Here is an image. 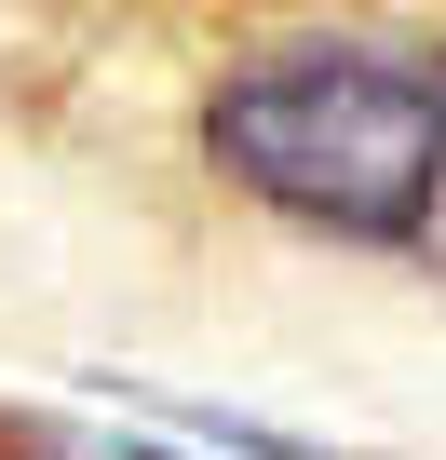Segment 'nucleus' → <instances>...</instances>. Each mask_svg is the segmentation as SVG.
<instances>
[{
	"label": "nucleus",
	"instance_id": "f257e3e1",
	"mask_svg": "<svg viewBox=\"0 0 446 460\" xmlns=\"http://www.w3.org/2000/svg\"><path fill=\"white\" fill-rule=\"evenodd\" d=\"M203 136L258 203L392 244L446 203V55L433 41H284L216 82Z\"/></svg>",
	"mask_w": 446,
	"mask_h": 460
}]
</instances>
